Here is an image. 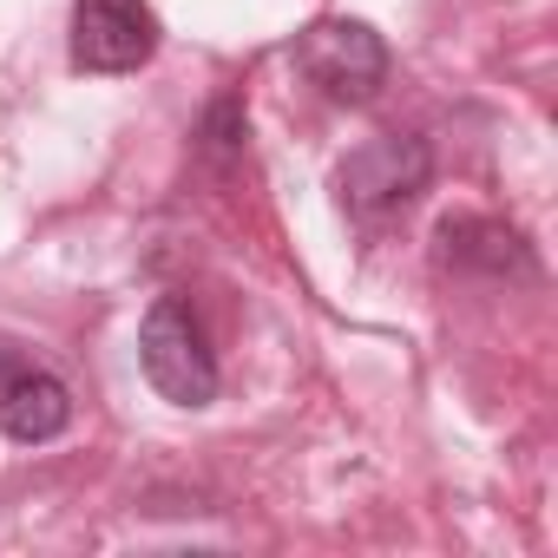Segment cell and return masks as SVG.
Listing matches in <instances>:
<instances>
[{"label":"cell","instance_id":"obj_1","mask_svg":"<svg viewBox=\"0 0 558 558\" xmlns=\"http://www.w3.org/2000/svg\"><path fill=\"white\" fill-rule=\"evenodd\" d=\"M290 66H296L329 106H368V99L388 86L395 53H388V40H381L368 21L323 14V21H310V27L290 40Z\"/></svg>","mask_w":558,"mask_h":558},{"label":"cell","instance_id":"obj_2","mask_svg":"<svg viewBox=\"0 0 558 558\" xmlns=\"http://www.w3.org/2000/svg\"><path fill=\"white\" fill-rule=\"evenodd\" d=\"M138 368L145 381L158 388V401L171 408H210L223 375H217V355H210V336L197 323V310L184 296H158L138 323Z\"/></svg>","mask_w":558,"mask_h":558},{"label":"cell","instance_id":"obj_3","mask_svg":"<svg viewBox=\"0 0 558 558\" xmlns=\"http://www.w3.org/2000/svg\"><path fill=\"white\" fill-rule=\"evenodd\" d=\"M427 184H434V151L414 132H381L336 165V204L355 223H381V217L408 210Z\"/></svg>","mask_w":558,"mask_h":558},{"label":"cell","instance_id":"obj_4","mask_svg":"<svg viewBox=\"0 0 558 558\" xmlns=\"http://www.w3.org/2000/svg\"><path fill=\"white\" fill-rule=\"evenodd\" d=\"M66 427H73V388L21 342H0V434L21 447H47Z\"/></svg>","mask_w":558,"mask_h":558},{"label":"cell","instance_id":"obj_5","mask_svg":"<svg viewBox=\"0 0 558 558\" xmlns=\"http://www.w3.org/2000/svg\"><path fill=\"white\" fill-rule=\"evenodd\" d=\"M158 53V14L145 0H73V66L138 73Z\"/></svg>","mask_w":558,"mask_h":558},{"label":"cell","instance_id":"obj_6","mask_svg":"<svg viewBox=\"0 0 558 558\" xmlns=\"http://www.w3.org/2000/svg\"><path fill=\"white\" fill-rule=\"evenodd\" d=\"M434 256L453 276H493V283H532L538 276L532 243L499 217H447L434 230Z\"/></svg>","mask_w":558,"mask_h":558},{"label":"cell","instance_id":"obj_7","mask_svg":"<svg viewBox=\"0 0 558 558\" xmlns=\"http://www.w3.org/2000/svg\"><path fill=\"white\" fill-rule=\"evenodd\" d=\"M197 138H204V151L210 158H243V145H250V112H243V93H217L210 99V112H204V125H197Z\"/></svg>","mask_w":558,"mask_h":558}]
</instances>
